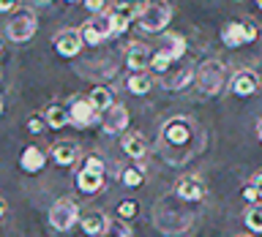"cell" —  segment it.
<instances>
[{
  "instance_id": "1",
  "label": "cell",
  "mask_w": 262,
  "mask_h": 237,
  "mask_svg": "<svg viewBox=\"0 0 262 237\" xmlns=\"http://www.w3.org/2000/svg\"><path fill=\"white\" fill-rule=\"evenodd\" d=\"M172 14H175V8H172L169 0H145L137 25L145 33H161L172 22Z\"/></svg>"
},
{
  "instance_id": "2",
  "label": "cell",
  "mask_w": 262,
  "mask_h": 237,
  "mask_svg": "<svg viewBox=\"0 0 262 237\" xmlns=\"http://www.w3.org/2000/svg\"><path fill=\"white\" fill-rule=\"evenodd\" d=\"M196 87L205 96H219L227 85V65L221 60H205L200 68H196Z\"/></svg>"
},
{
  "instance_id": "3",
  "label": "cell",
  "mask_w": 262,
  "mask_h": 237,
  "mask_svg": "<svg viewBox=\"0 0 262 237\" xmlns=\"http://www.w3.org/2000/svg\"><path fill=\"white\" fill-rule=\"evenodd\" d=\"M82 212H79V204L71 199V196H60L52 207H49V226L55 232H69L79 224Z\"/></svg>"
},
{
  "instance_id": "4",
  "label": "cell",
  "mask_w": 262,
  "mask_h": 237,
  "mask_svg": "<svg viewBox=\"0 0 262 237\" xmlns=\"http://www.w3.org/2000/svg\"><path fill=\"white\" fill-rule=\"evenodd\" d=\"M77 188L88 196H93L104 188V161L98 155H88V161L82 163L77 175Z\"/></svg>"
},
{
  "instance_id": "5",
  "label": "cell",
  "mask_w": 262,
  "mask_h": 237,
  "mask_svg": "<svg viewBox=\"0 0 262 237\" xmlns=\"http://www.w3.org/2000/svg\"><path fill=\"white\" fill-rule=\"evenodd\" d=\"M161 142H164V147L175 145V147H186V150L191 153V147H194V123L186 120V117L169 120L167 126H164Z\"/></svg>"
},
{
  "instance_id": "6",
  "label": "cell",
  "mask_w": 262,
  "mask_h": 237,
  "mask_svg": "<svg viewBox=\"0 0 262 237\" xmlns=\"http://www.w3.org/2000/svg\"><path fill=\"white\" fill-rule=\"evenodd\" d=\"M36 30H38V19H36V14H33V11H28V8L16 11L11 19H8V25H6L8 38L16 41V44H22V41H30L33 36H36Z\"/></svg>"
},
{
  "instance_id": "7",
  "label": "cell",
  "mask_w": 262,
  "mask_h": 237,
  "mask_svg": "<svg viewBox=\"0 0 262 237\" xmlns=\"http://www.w3.org/2000/svg\"><path fill=\"white\" fill-rule=\"evenodd\" d=\"M82 41H85L88 46H98L101 41L106 38H115V30H112V14H98L93 16V19H88L85 25H82Z\"/></svg>"
},
{
  "instance_id": "8",
  "label": "cell",
  "mask_w": 262,
  "mask_h": 237,
  "mask_svg": "<svg viewBox=\"0 0 262 237\" xmlns=\"http://www.w3.org/2000/svg\"><path fill=\"white\" fill-rule=\"evenodd\" d=\"M153 55L156 49L142 44V41H131V44L126 46V65L131 68V74H139V71H147L153 63Z\"/></svg>"
},
{
  "instance_id": "9",
  "label": "cell",
  "mask_w": 262,
  "mask_h": 237,
  "mask_svg": "<svg viewBox=\"0 0 262 237\" xmlns=\"http://www.w3.org/2000/svg\"><path fill=\"white\" fill-rule=\"evenodd\" d=\"M69 114H71V126H77V128H90L98 123V117H101L88 98H74L71 106H69Z\"/></svg>"
},
{
  "instance_id": "10",
  "label": "cell",
  "mask_w": 262,
  "mask_h": 237,
  "mask_svg": "<svg viewBox=\"0 0 262 237\" xmlns=\"http://www.w3.org/2000/svg\"><path fill=\"white\" fill-rule=\"evenodd\" d=\"M229 87L237 98H251L254 93L259 90V74L251 71V68H241L235 71V77L229 79Z\"/></svg>"
},
{
  "instance_id": "11",
  "label": "cell",
  "mask_w": 262,
  "mask_h": 237,
  "mask_svg": "<svg viewBox=\"0 0 262 237\" xmlns=\"http://www.w3.org/2000/svg\"><path fill=\"white\" fill-rule=\"evenodd\" d=\"M101 128H104L106 136L126 134V128H128V109L123 104H115L112 109H106L101 114Z\"/></svg>"
},
{
  "instance_id": "12",
  "label": "cell",
  "mask_w": 262,
  "mask_h": 237,
  "mask_svg": "<svg viewBox=\"0 0 262 237\" xmlns=\"http://www.w3.org/2000/svg\"><path fill=\"white\" fill-rule=\"evenodd\" d=\"M82 46H85V41H82L79 30H63L55 36V52L60 57H77L82 52Z\"/></svg>"
},
{
  "instance_id": "13",
  "label": "cell",
  "mask_w": 262,
  "mask_h": 237,
  "mask_svg": "<svg viewBox=\"0 0 262 237\" xmlns=\"http://www.w3.org/2000/svg\"><path fill=\"white\" fill-rule=\"evenodd\" d=\"M175 194H178V199H183V202H202L205 194H208V188H205V180H202V177L186 175V177L178 183Z\"/></svg>"
},
{
  "instance_id": "14",
  "label": "cell",
  "mask_w": 262,
  "mask_h": 237,
  "mask_svg": "<svg viewBox=\"0 0 262 237\" xmlns=\"http://www.w3.org/2000/svg\"><path fill=\"white\" fill-rule=\"evenodd\" d=\"M120 147H123V153L128 155V158H145L147 155V142H145V136L139 134V131H126V134L120 136Z\"/></svg>"
},
{
  "instance_id": "15",
  "label": "cell",
  "mask_w": 262,
  "mask_h": 237,
  "mask_svg": "<svg viewBox=\"0 0 262 237\" xmlns=\"http://www.w3.org/2000/svg\"><path fill=\"white\" fill-rule=\"evenodd\" d=\"M49 158H52L57 167H71V163H77V158H79V145L77 142H57L52 147V153H49Z\"/></svg>"
},
{
  "instance_id": "16",
  "label": "cell",
  "mask_w": 262,
  "mask_h": 237,
  "mask_svg": "<svg viewBox=\"0 0 262 237\" xmlns=\"http://www.w3.org/2000/svg\"><path fill=\"white\" fill-rule=\"evenodd\" d=\"M159 52L167 55L172 63L180 60V57L186 55V38L178 36V33H167V36L161 38V44H159Z\"/></svg>"
},
{
  "instance_id": "17",
  "label": "cell",
  "mask_w": 262,
  "mask_h": 237,
  "mask_svg": "<svg viewBox=\"0 0 262 237\" xmlns=\"http://www.w3.org/2000/svg\"><path fill=\"white\" fill-rule=\"evenodd\" d=\"M221 44L229 46V49H237V46L249 44V41H246V28H243V19H241V22H227L224 28H221Z\"/></svg>"
},
{
  "instance_id": "18",
  "label": "cell",
  "mask_w": 262,
  "mask_h": 237,
  "mask_svg": "<svg viewBox=\"0 0 262 237\" xmlns=\"http://www.w3.org/2000/svg\"><path fill=\"white\" fill-rule=\"evenodd\" d=\"M44 161H47L44 150H41V147H36V145H28V147L22 150L19 167H22L25 172H30V175H36V172L44 169Z\"/></svg>"
},
{
  "instance_id": "19",
  "label": "cell",
  "mask_w": 262,
  "mask_h": 237,
  "mask_svg": "<svg viewBox=\"0 0 262 237\" xmlns=\"http://www.w3.org/2000/svg\"><path fill=\"white\" fill-rule=\"evenodd\" d=\"M142 3H145V0H112V8H110V11H112L115 16H120L123 22L131 25L134 19H139Z\"/></svg>"
},
{
  "instance_id": "20",
  "label": "cell",
  "mask_w": 262,
  "mask_h": 237,
  "mask_svg": "<svg viewBox=\"0 0 262 237\" xmlns=\"http://www.w3.org/2000/svg\"><path fill=\"white\" fill-rule=\"evenodd\" d=\"M106 218L101 210H90V212H85V216L79 218V226H82V232H85L88 237H98L106 229Z\"/></svg>"
},
{
  "instance_id": "21",
  "label": "cell",
  "mask_w": 262,
  "mask_h": 237,
  "mask_svg": "<svg viewBox=\"0 0 262 237\" xmlns=\"http://www.w3.org/2000/svg\"><path fill=\"white\" fill-rule=\"evenodd\" d=\"M44 120H47L49 128L60 131V128H66V126L71 123V114H69V109H66V106L52 104V106H47V109H44Z\"/></svg>"
},
{
  "instance_id": "22",
  "label": "cell",
  "mask_w": 262,
  "mask_h": 237,
  "mask_svg": "<svg viewBox=\"0 0 262 237\" xmlns=\"http://www.w3.org/2000/svg\"><path fill=\"white\" fill-rule=\"evenodd\" d=\"M88 101L93 104V109H96V112H106V109H112V106H115L112 90H110V87H104V85H96L93 90H90V93H88Z\"/></svg>"
},
{
  "instance_id": "23",
  "label": "cell",
  "mask_w": 262,
  "mask_h": 237,
  "mask_svg": "<svg viewBox=\"0 0 262 237\" xmlns=\"http://www.w3.org/2000/svg\"><path fill=\"white\" fill-rule=\"evenodd\" d=\"M243 224H246V229H249V232L262 234V202H254V204H249V207H246Z\"/></svg>"
},
{
  "instance_id": "24",
  "label": "cell",
  "mask_w": 262,
  "mask_h": 237,
  "mask_svg": "<svg viewBox=\"0 0 262 237\" xmlns=\"http://www.w3.org/2000/svg\"><path fill=\"white\" fill-rule=\"evenodd\" d=\"M126 85L134 96H145V93H150V87H153V77L147 71H139V74H131Z\"/></svg>"
},
{
  "instance_id": "25",
  "label": "cell",
  "mask_w": 262,
  "mask_h": 237,
  "mask_svg": "<svg viewBox=\"0 0 262 237\" xmlns=\"http://www.w3.org/2000/svg\"><path fill=\"white\" fill-rule=\"evenodd\" d=\"M98 237H134V232H131V226L123 218H110L106 221V229Z\"/></svg>"
},
{
  "instance_id": "26",
  "label": "cell",
  "mask_w": 262,
  "mask_h": 237,
  "mask_svg": "<svg viewBox=\"0 0 262 237\" xmlns=\"http://www.w3.org/2000/svg\"><path fill=\"white\" fill-rule=\"evenodd\" d=\"M194 77H196L194 68H183V71L178 74V77H164V87H167V90H183Z\"/></svg>"
},
{
  "instance_id": "27",
  "label": "cell",
  "mask_w": 262,
  "mask_h": 237,
  "mask_svg": "<svg viewBox=\"0 0 262 237\" xmlns=\"http://www.w3.org/2000/svg\"><path fill=\"white\" fill-rule=\"evenodd\" d=\"M120 180H123V185H128V188H139L145 183V175L139 169H134V167H128L126 172L120 175Z\"/></svg>"
},
{
  "instance_id": "28",
  "label": "cell",
  "mask_w": 262,
  "mask_h": 237,
  "mask_svg": "<svg viewBox=\"0 0 262 237\" xmlns=\"http://www.w3.org/2000/svg\"><path fill=\"white\" fill-rule=\"evenodd\" d=\"M137 210H139V207H137V202H134V199H123V202L118 204V212H120V218H123V221H126V218H134V216H137Z\"/></svg>"
},
{
  "instance_id": "29",
  "label": "cell",
  "mask_w": 262,
  "mask_h": 237,
  "mask_svg": "<svg viewBox=\"0 0 262 237\" xmlns=\"http://www.w3.org/2000/svg\"><path fill=\"white\" fill-rule=\"evenodd\" d=\"M82 3H85V8H88V11L93 14V16H98V14H106V6H110L106 0H82Z\"/></svg>"
},
{
  "instance_id": "30",
  "label": "cell",
  "mask_w": 262,
  "mask_h": 237,
  "mask_svg": "<svg viewBox=\"0 0 262 237\" xmlns=\"http://www.w3.org/2000/svg\"><path fill=\"white\" fill-rule=\"evenodd\" d=\"M243 28H246V41H249V44H251V41H257V36H259L257 25H254L251 19H243Z\"/></svg>"
},
{
  "instance_id": "31",
  "label": "cell",
  "mask_w": 262,
  "mask_h": 237,
  "mask_svg": "<svg viewBox=\"0 0 262 237\" xmlns=\"http://www.w3.org/2000/svg\"><path fill=\"white\" fill-rule=\"evenodd\" d=\"M22 0H0V14H16V8H19Z\"/></svg>"
},
{
  "instance_id": "32",
  "label": "cell",
  "mask_w": 262,
  "mask_h": 237,
  "mask_svg": "<svg viewBox=\"0 0 262 237\" xmlns=\"http://www.w3.org/2000/svg\"><path fill=\"white\" fill-rule=\"evenodd\" d=\"M243 199H246V202H251V204H254V202H259V194H257V188H254L251 183L243 188Z\"/></svg>"
},
{
  "instance_id": "33",
  "label": "cell",
  "mask_w": 262,
  "mask_h": 237,
  "mask_svg": "<svg viewBox=\"0 0 262 237\" xmlns=\"http://www.w3.org/2000/svg\"><path fill=\"white\" fill-rule=\"evenodd\" d=\"M44 123H47V120H41V117H30V120H28V131H33V134H38V131L44 128Z\"/></svg>"
},
{
  "instance_id": "34",
  "label": "cell",
  "mask_w": 262,
  "mask_h": 237,
  "mask_svg": "<svg viewBox=\"0 0 262 237\" xmlns=\"http://www.w3.org/2000/svg\"><path fill=\"white\" fill-rule=\"evenodd\" d=\"M249 183H251L254 188H257V194H259V199H262V169H259V172H254Z\"/></svg>"
},
{
  "instance_id": "35",
  "label": "cell",
  "mask_w": 262,
  "mask_h": 237,
  "mask_svg": "<svg viewBox=\"0 0 262 237\" xmlns=\"http://www.w3.org/2000/svg\"><path fill=\"white\" fill-rule=\"evenodd\" d=\"M3 216H6V202L0 199V218H3Z\"/></svg>"
},
{
  "instance_id": "36",
  "label": "cell",
  "mask_w": 262,
  "mask_h": 237,
  "mask_svg": "<svg viewBox=\"0 0 262 237\" xmlns=\"http://www.w3.org/2000/svg\"><path fill=\"white\" fill-rule=\"evenodd\" d=\"M257 136H259V142H262V120L257 123Z\"/></svg>"
},
{
  "instance_id": "37",
  "label": "cell",
  "mask_w": 262,
  "mask_h": 237,
  "mask_svg": "<svg viewBox=\"0 0 262 237\" xmlns=\"http://www.w3.org/2000/svg\"><path fill=\"white\" fill-rule=\"evenodd\" d=\"M0 114H3V101H0Z\"/></svg>"
},
{
  "instance_id": "38",
  "label": "cell",
  "mask_w": 262,
  "mask_h": 237,
  "mask_svg": "<svg viewBox=\"0 0 262 237\" xmlns=\"http://www.w3.org/2000/svg\"><path fill=\"white\" fill-rule=\"evenodd\" d=\"M257 6H259V8H262V0H257Z\"/></svg>"
},
{
  "instance_id": "39",
  "label": "cell",
  "mask_w": 262,
  "mask_h": 237,
  "mask_svg": "<svg viewBox=\"0 0 262 237\" xmlns=\"http://www.w3.org/2000/svg\"><path fill=\"white\" fill-rule=\"evenodd\" d=\"M66 3H77V0H66Z\"/></svg>"
},
{
  "instance_id": "40",
  "label": "cell",
  "mask_w": 262,
  "mask_h": 237,
  "mask_svg": "<svg viewBox=\"0 0 262 237\" xmlns=\"http://www.w3.org/2000/svg\"><path fill=\"white\" fill-rule=\"evenodd\" d=\"M241 237H246V234H241Z\"/></svg>"
},
{
  "instance_id": "41",
  "label": "cell",
  "mask_w": 262,
  "mask_h": 237,
  "mask_svg": "<svg viewBox=\"0 0 262 237\" xmlns=\"http://www.w3.org/2000/svg\"><path fill=\"white\" fill-rule=\"evenodd\" d=\"M0 49H3V46H0Z\"/></svg>"
}]
</instances>
